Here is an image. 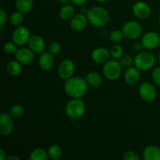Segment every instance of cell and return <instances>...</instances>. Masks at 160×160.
<instances>
[{"label": "cell", "mask_w": 160, "mask_h": 160, "mask_svg": "<svg viewBox=\"0 0 160 160\" xmlns=\"http://www.w3.org/2000/svg\"><path fill=\"white\" fill-rule=\"evenodd\" d=\"M88 83L86 79L81 77H73L66 80L64 90L71 98H81L88 92Z\"/></svg>", "instance_id": "6da1fadb"}, {"label": "cell", "mask_w": 160, "mask_h": 160, "mask_svg": "<svg viewBox=\"0 0 160 160\" xmlns=\"http://www.w3.org/2000/svg\"><path fill=\"white\" fill-rule=\"evenodd\" d=\"M88 22L95 27H103L109 20V14L105 8L102 6H94L91 8L87 14Z\"/></svg>", "instance_id": "7a4b0ae2"}, {"label": "cell", "mask_w": 160, "mask_h": 160, "mask_svg": "<svg viewBox=\"0 0 160 160\" xmlns=\"http://www.w3.org/2000/svg\"><path fill=\"white\" fill-rule=\"evenodd\" d=\"M85 103L81 98H73L67 102L66 106V113L73 119L80 118L85 112Z\"/></svg>", "instance_id": "3957f363"}, {"label": "cell", "mask_w": 160, "mask_h": 160, "mask_svg": "<svg viewBox=\"0 0 160 160\" xmlns=\"http://www.w3.org/2000/svg\"><path fill=\"white\" fill-rule=\"evenodd\" d=\"M156 63L155 56L148 52H143L134 58V65L139 70H148L154 67Z\"/></svg>", "instance_id": "277c9868"}, {"label": "cell", "mask_w": 160, "mask_h": 160, "mask_svg": "<svg viewBox=\"0 0 160 160\" xmlns=\"http://www.w3.org/2000/svg\"><path fill=\"white\" fill-rule=\"evenodd\" d=\"M122 73V66L120 62L115 59H109L107 62L104 64L103 67V73L105 77L109 81H116L120 77Z\"/></svg>", "instance_id": "5b68a950"}, {"label": "cell", "mask_w": 160, "mask_h": 160, "mask_svg": "<svg viewBox=\"0 0 160 160\" xmlns=\"http://www.w3.org/2000/svg\"><path fill=\"white\" fill-rule=\"evenodd\" d=\"M123 31L124 36L129 39H136L142 34V27L138 22L128 21L123 25Z\"/></svg>", "instance_id": "8992f818"}, {"label": "cell", "mask_w": 160, "mask_h": 160, "mask_svg": "<svg viewBox=\"0 0 160 160\" xmlns=\"http://www.w3.org/2000/svg\"><path fill=\"white\" fill-rule=\"evenodd\" d=\"M30 38V31L27 27L18 26L12 32V41L17 45H23L28 43Z\"/></svg>", "instance_id": "52a82bcc"}, {"label": "cell", "mask_w": 160, "mask_h": 160, "mask_svg": "<svg viewBox=\"0 0 160 160\" xmlns=\"http://www.w3.org/2000/svg\"><path fill=\"white\" fill-rule=\"evenodd\" d=\"M13 117L9 113L2 112L0 115V134L2 136H8L12 132L14 128Z\"/></svg>", "instance_id": "ba28073f"}, {"label": "cell", "mask_w": 160, "mask_h": 160, "mask_svg": "<svg viewBox=\"0 0 160 160\" xmlns=\"http://www.w3.org/2000/svg\"><path fill=\"white\" fill-rule=\"evenodd\" d=\"M141 98L145 102H152L156 99V88L148 82L142 83L138 89Z\"/></svg>", "instance_id": "9c48e42d"}, {"label": "cell", "mask_w": 160, "mask_h": 160, "mask_svg": "<svg viewBox=\"0 0 160 160\" xmlns=\"http://www.w3.org/2000/svg\"><path fill=\"white\" fill-rule=\"evenodd\" d=\"M75 70L74 62L71 59H64L59 66L58 73L59 78L63 80H67L72 77Z\"/></svg>", "instance_id": "30bf717a"}, {"label": "cell", "mask_w": 160, "mask_h": 160, "mask_svg": "<svg viewBox=\"0 0 160 160\" xmlns=\"http://www.w3.org/2000/svg\"><path fill=\"white\" fill-rule=\"evenodd\" d=\"M144 48L147 49H154L159 46L160 44V36L154 31H149L145 33L142 39Z\"/></svg>", "instance_id": "8fae6325"}, {"label": "cell", "mask_w": 160, "mask_h": 160, "mask_svg": "<svg viewBox=\"0 0 160 160\" xmlns=\"http://www.w3.org/2000/svg\"><path fill=\"white\" fill-rule=\"evenodd\" d=\"M110 52L103 47H99L94 49L92 52V59L98 64H105L110 59Z\"/></svg>", "instance_id": "7c38bea8"}, {"label": "cell", "mask_w": 160, "mask_h": 160, "mask_svg": "<svg viewBox=\"0 0 160 160\" xmlns=\"http://www.w3.org/2000/svg\"><path fill=\"white\" fill-rule=\"evenodd\" d=\"M34 52L30 48H21L17 50L15 54V57L16 59L21 64L28 65L34 60Z\"/></svg>", "instance_id": "4fadbf2b"}, {"label": "cell", "mask_w": 160, "mask_h": 160, "mask_svg": "<svg viewBox=\"0 0 160 160\" xmlns=\"http://www.w3.org/2000/svg\"><path fill=\"white\" fill-rule=\"evenodd\" d=\"M133 12L139 19H147L151 14V8L145 2H138L133 6Z\"/></svg>", "instance_id": "5bb4252c"}, {"label": "cell", "mask_w": 160, "mask_h": 160, "mask_svg": "<svg viewBox=\"0 0 160 160\" xmlns=\"http://www.w3.org/2000/svg\"><path fill=\"white\" fill-rule=\"evenodd\" d=\"M28 46L34 53H42L45 50V42L41 36L34 34L30 38Z\"/></svg>", "instance_id": "9a60e30c"}, {"label": "cell", "mask_w": 160, "mask_h": 160, "mask_svg": "<svg viewBox=\"0 0 160 160\" xmlns=\"http://www.w3.org/2000/svg\"><path fill=\"white\" fill-rule=\"evenodd\" d=\"M141 74L137 67H130L127 69L124 73V80L129 85H135L139 82Z\"/></svg>", "instance_id": "2e32d148"}, {"label": "cell", "mask_w": 160, "mask_h": 160, "mask_svg": "<svg viewBox=\"0 0 160 160\" xmlns=\"http://www.w3.org/2000/svg\"><path fill=\"white\" fill-rule=\"evenodd\" d=\"M39 67L41 69L45 71L51 70L54 65V58L53 55L51 54L49 52H43L41 53V56L38 59Z\"/></svg>", "instance_id": "e0dca14e"}, {"label": "cell", "mask_w": 160, "mask_h": 160, "mask_svg": "<svg viewBox=\"0 0 160 160\" xmlns=\"http://www.w3.org/2000/svg\"><path fill=\"white\" fill-rule=\"evenodd\" d=\"M88 17L83 14H77L70 20V27L73 31H83L87 27Z\"/></svg>", "instance_id": "ac0fdd59"}, {"label": "cell", "mask_w": 160, "mask_h": 160, "mask_svg": "<svg viewBox=\"0 0 160 160\" xmlns=\"http://www.w3.org/2000/svg\"><path fill=\"white\" fill-rule=\"evenodd\" d=\"M145 160H160V148L156 145H148L143 151Z\"/></svg>", "instance_id": "d6986e66"}, {"label": "cell", "mask_w": 160, "mask_h": 160, "mask_svg": "<svg viewBox=\"0 0 160 160\" xmlns=\"http://www.w3.org/2000/svg\"><path fill=\"white\" fill-rule=\"evenodd\" d=\"M88 84L92 88H98L102 84V78L97 72H91L86 77Z\"/></svg>", "instance_id": "ffe728a7"}, {"label": "cell", "mask_w": 160, "mask_h": 160, "mask_svg": "<svg viewBox=\"0 0 160 160\" xmlns=\"http://www.w3.org/2000/svg\"><path fill=\"white\" fill-rule=\"evenodd\" d=\"M16 8L23 13H26L31 10L34 5V0H16Z\"/></svg>", "instance_id": "44dd1931"}, {"label": "cell", "mask_w": 160, "mask_h": 160, "mask_svg": "<svg viewBox=\"0 0 160 160\" xmlns=\"http://www.w3.org/2000/svg\"><path fill=\"white\" fill-rule=\"evenodd\" d=\"M73 16H74V8L72 5H64L59 11V17L64 20H71Z\"/></svg>", "instance_id": "7402d4cb"}, {"label": "cell", "mask_w": 160, "mask_h": 160, "mask_svg": "<svg viewBox=\"0 0 160 160\" xmlns=\"http://www.w3.org/2000/svg\"><path fill=\"white\" fill-rule=\"evenodd\" d=\"M6 70L12 76H18L22 72L21 63L17 60L10 61L6 66Z\"/></svg>", "instance_id": "603a6c76"}, {"label": "cell", "mask_w": 160, "mask_h": 160, "mask_svg": "<svg viewBox=\"0 0 160 160\" xmlns=\"http://www.w3.org/2000/svg\"><path fill=\"white\" fill-rule=\"evenodd\" d=\"M48 158V152L45 151L43 148H35L30 154V159L31 160H47Z\"/></svg>", "instance_id": "cb8c5ba5"}, {"label": "cell", "mask_w": 160, "mask_h": 160, "mask_svg": "<svg viewBox=\"0 0 160 160\" xmlns=\"http://www.w3.org/2000/svg\"><path fill=\"white\" fill-rule=\"evenodd\" d=\"M48 155L50 159L53 160L59 159L62 155V148L57 145H51L48 149Z\"/></svg>", "instance_id": "d4e9b609"}, {"label": "cell", "mask_w": 160, "mask_h": 160, "mask_svg": "<svg viewBox=\"0 0 160 160\" xmlns=\"http://www.w3.org/2000/svg\"><path fill=\"white\" fill-rule=\"evenodd\" d=\"M23 19L24 18H23V12L20 11H17L11 14L10 17H9V22L12 26L18 27L22 24V23L23 22Z\"/></svg>", "instance_id": "484cf974"}, {"label": "cell", "mask_w": 160, "mask_h": 160, "mask_svg": "<svg viewBox=\"0 0 160 160\" xmlns=\"http://www.w3.org/2000/svg\"><path fill=\"white\" fill-rule=\"evenodd\" d=\"M110 54L111 57L113 58L114 59H119L123 56V48L120 45L116 44L112 48H110Z\"/></svg>", "instance_id": "4316f807"}, {"label": "cell", "mask_w": 160, "mask_h": 160, "mask_svg": "<svg viewBox=\"0 0 160 160\" xmlns=\"http://www.w3.org/2000/svg\"><path fill=\"white\" fill-rule=\"evenodd\" d=\"M9 113L13 118H20L24 114V109L20 105H15L10 108Z\"/></svg>", "instance_id": "83f0119b"}, {"label": "cell", "mask_w": 160, "mask_h": 160, "mask_svg": "<svg viewBox=\"0 0 160 160\" xmlns=\"http://www.w3.org/2000/svg\"><path fill=\"white\" fill-rule=\"evenodd\" d=\"M124 37V34H123V31L120 30H114L109 34V39L112 42L114 43H119L120 41Z\"/></svg>", "instance_id": "f1b7e54d"}, {"label": "cell", "mask_w": 160, "mask_h": 160, "mask_svg": "<svg viewBox=\"0 0 160 160\" xmlns=\"http://www.w3.org/2000/svg\"><path fill=\"white\" fill-rule=\"evenodd\" d=\"M3 50L8 55L16 54L18 48L17 47V44L14 42H6L3 45Z\"/></svg>", "instance_id": "f546056e"}, {"label": "cell", "mask_w": 160, "mask_h": 160, "mask_svg": "<svg viewBox=\"0 0 160 160\" xmlns=\"http://www.w3.org/2000/svg\"><path fill=\"white\" fill-rule=\"evenodd\" d=\"M120 63L122 66V67H131L133 63H134V59L130 55H123L121 58L120 59Z\"/></svg>", "instance_id": "4dcf8cb0"}, {"label": "cell", "mask_w": 160, "mask_h": 160, "mask_svg": "<svg viewBox=\"0 0 160 160\" xmlns=\"http://www.w3.org/2000/svg\"><path fill=\"white\" fill-rule=\"evenodd\" d=\"M60 50H61V45L59 42H52V43L49 45V46H48V52H49L51 54H52L53 56L59 54Z\"/></svg>", "instance_id": "1f68e13d"}, {"label": "cell", "mask_w": 160, "mask_h": 160, "mask_svg": "<svg viewBox=\"0 0 160 160\" xmlns=\"http://www.w3.org/2000/svg\"><path fill=\"white\" fill-rule=\"evenodd\" d=\"M123 159L124 160H139L140 157L137 152L134 151H128L123 154Z\"/></svg>", "instance_id": "d6a6232c"}, {"label": "cell", "mask_w": 160, "mask_h": 160, "mask_svg": "<svg viewBox=\"0 0 160 160\" xmlns=\"http://www.w3.org/2000/svg\"><path fill=\"white\" fill-rule=\"evenodd\" d=\"M152 79L154 82L160 87V67H156L152 72Z\"/></svg>", "instance_id": "836d02e7"}, {"label": "cell", "mask_w": 160, "mask_h": 160, "mask_svg": "<svg viewBox=\"0 0 160 160\" xmlns=\"http://www.w3.org/2000/svg\"><path fill=\"white\" fill-rule=\"evenodd\" d=\"M7 20V14H6V11L1 8L0 9V26H4L5 23H6Z\"/></svg>", "instance_id": "e575fe53"}, {"label": "cell", "mask_w": 160, "mask_h": 160, "mask_svg": "<svg viewBox=\"0 0 160 160\" xmlns=\"http://www.w3.org/2000/svg\"><path fill=\"white\" fill-rule=\"evenodd\" d=\"M143 47L144 46L142 42H136L134 45V49L135 50V51H140V50L142 49Z\"/></svg>", "instance_id": "d590c367"}, {"label": "cell", "mask_w": 160, "mask_h": 160, "mask_svg": "<svg viewBox=\"0 0 160 160\" xmlns=\"http://www.w3.org/2000/svg\"><path fill=\"white\" fill-rule=\"evenodd\" d=\"M72 3L77 5V6H80V5H82L84 3H85L87 2V0H71Z\"/></svg>", "instance_id": "8d00e7d4"}, {"label": "cell", "mask_w": 160, "mask_h": 160, "mask_svg": "<svg viewBox=\"0 0 160 160\" xmlns=\"http://www.w3.org/2000/svg\"><path fill=\"white\" fill-rule=\"evenodd\" d=\"M6 159H7V158H6V152H5L4 150H3L2 148H1V149H0V159L5 160Z\"/></svg>", "instance_id": "74e56055"}, {"label": "cell", "mask_w": 160, "mask_h": 160, "mask_svg": "<svg viewBox=\"0 0 160 160\" xmlns=\"http://www.w3.org/2000/svg\"><path fill=\"white\" fill-rule=\"evenodd\" d=\"M6 159L7 160H20V158L19 157V156L12 155V156H9V157H7V159Z\"/></svg>", "instance_id": "f35d334b"}, {"label": "cell", "mask_w": 160, "mask_h": 160, "mask_svg": "<svg viewBox=\"0 0 160 160\" xmlns=\"http://www.w3.org/2000/svg\"><path fill=\"white\" fill-rule=\"evenodd\" d=\"M58 2H59V4L64 6V5L69 4V2H71V0H58Z\"/></svg>", "instance_id": "ab89813d"}, {"label": "cell", "mask_w": 160, "mask_h": 160, "mask_svg": "<svg viewBox=\"0 0 160 160\" xmlns=\"http://www.w3.org/2000/svg\"><path fill=\"white\" fill-rule=\"evenodd\" d=\"M96 1H98V2H106L107 0H96Z\"/></svg>", "instance_id": "60d3db41"}, {"label": "cell", "mask_w": 160, "mask_h": 160, "mask_svg": "<svg viewBox=\"0 0 160 160\" xmlns=\"http://www.w3.org/2000/svg\"><path fill=\"white\" fill-rule=\"evenodd\" d=\"M159 62H160V53H159Z\"/></svg>", "instance_id": "b9f144b4"}, {"label": "cell", "mask_w": 160, "mask_h": 160, "mask_svg": "<svg viewBox=\"0 0 160 160\" xmlns=\"http://www.w3.org/2000/svg\"><path fill=\"white\" fill-rule=\"evenodd\" d=\"M159 22H160V16H159Z\"/></svg>", "instance_id": "7bdbcfd3"}, {"label": "cell", "mask_w": 160, "mask_h": 160, "mask_svg": "<svg viewBox=\"0 0 160 160\" xmlns=\"http://www.w3.org/2000/svg\"><path fill=\"white\" fill-rule=\"evenodd\" d=\"M159 46H160V44H159Z\"/></svg>", "instance_id": "ee69618b"}]
</instances>
